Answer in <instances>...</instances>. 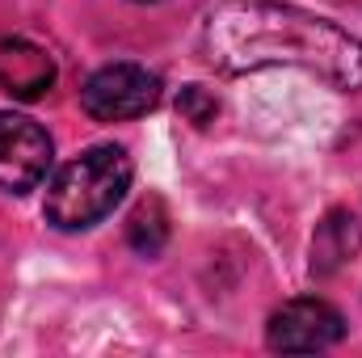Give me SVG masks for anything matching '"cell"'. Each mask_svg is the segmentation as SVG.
<instances>
[{"label": "cell", "mask_w": 362, "mask_h": 358, "mask_svg": "<svg viewBox=\"0 0 362 358\" xmlns=\"http://www.w3.org/2000/svg\"><path fill=\"white\" fill-rule=\"evenodd\" d=\"M144 4H148V0H144Z\"/></svg>", "instance_id": "cell-9"}, {"label": "cell", "mask_w": 362, "mask_h": 358, "mask_svg": "<svg viewBox=\"0 0 362 358\" xmlns=\"http://www.w3.org/2000/svg\"><path fill=\"white\" fill-rule=\"evenodd\" d=\"M127 236H131V245H135L144 258H156V253H160V245H165V236H169V215H165L160 198H148V202L135 207V215H131V224H127Z\"/></svg>", "instance_id": "cell-7"}, {"label": "cell", "mask_w": 362, "mask_h": 358, "mask_svg": "<svg viewBox=\"0 0 362 358\" xmlns=\"http://www.w3.org/2000/svg\"><path fill=\"white\" fill-rule=\"evenodd\" d=\"M131 185V156L114 144H101L68 161L47 185V219L64 232L93 228L105 219Z\"/></svg>", "instance_id": "cell-2"}, {"label": "cell", "mask_w": 362, "mask_h": 358, "mask_svg": "<svg viewBox=\"0 0 362 358\" xmlns=\"http://www.w3.org/2000/svg\"><path fill=\"white\" fill-rule=\"evenodd\" d=\"M177 105H181V114H185L194 127H206V122L215 118V110H219V105H215V97L202 89V85H189V89L181 93Z\"/></svg>", "instance_id": "cell-8"}, {"label": "cell", "mask_w": 362, "mask_h": 358, "mask_svg": "<svg viewBox=\"0 0 362 358\" xmlns=\"http://www.w3.org/2000/svg\"><path fill=\"white\" fill-rule=\"evenodd\" d=\"M47 169H51V135L34 118L0 110V190L25 194L47 178Z\"/></svg>", "instance_id": "cell-5"}, {"label": "cell", "mask_w": 362, "mask_h": 358, "mask_svg": "<svg viewBox=\"0 0 362 358\" xmlns=\"http://www.w3.org/2000/svg\"><path fill=\"white\" fill-rule=\"evenodd\" d=\"M160 101V81L139 64H110L93 72L81 89V105L97 122H127Z\"/></svg>", "instance_id": "cell-3"}, {"label": "cell", "mask_w": 362, "mask_h": 358, "mask_svg": "<svg viewBox=\"0 0 362 358\" xmlns=\"http://www.w3.org/2000/svg\"><path fill=\"white\" fill-rule=\"evenodd\" d=\"M202 51L219 72L299 68L333 89H362V42L329 17L274 0L219 4L202 25Z\"/></svg>", "instance_id": "cell-1"}, {"label": "cell", "mask_w": 362, "mask_h": 358, "mask_svg": "<svg viewBox=\"0 0 362 358\" xmlns=\"http://www.w3.org/2000/svg\"><path fill=\"white\" fill-rule=\"evenodd\" d=\"M55 85V59L30 38H0V93L38 101Z\"/></svg>", "instance_id": "cell-6"}, {"label": "cell", "mask_w": 362, "mask_h": 358, "mask_svg": "<svg viewBox=\"0 0 362 358\" xmlns=\"http://www.w3.org/2000/svg\"><path fill=\"white\" fill-rule=\"evenodd\" d=\"M341 337H346V321L325 299H291V304H282L270 316V329H266L270 350H282V354H316V350L337 346Z\"/></svg>", "instance_id": "cell-4"}]
</instances>
